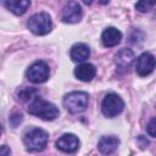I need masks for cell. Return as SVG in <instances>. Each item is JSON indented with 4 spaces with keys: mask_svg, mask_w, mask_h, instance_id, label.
<instances>
[{
    "mask_svg": "<svg viewBox=\"0 0 156 156\" xmlns=\"http://www.w3.org/2000/svg\"><path fill=\"white\" fill-rule=\"evenodd\" d=\"M28 112L30 115L40 117L41 119H45V121H54L60 115L58 108L54 104H51L39 96H37L32 100V102L28 106Z\"/></svg>",
    "mask_w": 156,
    "mask_h": 156,
    "instance_id": "cell-1",
    "label": "cell"
},
{
    "mask_svg": "<svg viewBox=\"0 0 156 156\" xmlns=\"http://www.w3.org/2000/svg\"><path fill=\"white\" fill-rule=\"evenodd\" d=\"M48 139H49V135L45 130L40 128H32L24 134L23 143L28 151L37 152L45 149L48 144Z\"/></svg>",
    "mask_w": 156,
    "mask_h": 156,
    "instance_id": "cell-2",
    "label": "cell"
},
{
    "mask_svg": "<svg viewBox=\"0 0 156 156\" xmlns=\"http://www.w3.org/2000/svg\"><path fill=\"white\" fill-rule=\"evenodd\" d=\"M89 96L84 91H72L63 98V106L71 113H79L88 106Z\"/></svg>",
    "mask_w": 156,
    "mask_h": 156,
    "instance_id": "cell-3",
    "label": "cell"
},
{
    "mask_svg": "<svg viewBox=\"0 0 156 156\" xmlns=\"http://www.w3.org/2000/svg\"><path fill=\"white\" fill-rule=\"evenodd\" d=\"M28 28L29 30L35 35H45L48 34L52 28L51 18L45 12H39L33 15L28 20Z\"/></svg>",
    "mask_w": 156,
    "mask_h": 156,
    "instance_id": "cell-4",
    "label": "cell"
},
{
    "mask_svg": "<svg viewBox=\"0 0 156 156\" xmlns=\"http://www.w3.org/2000/svg\"><path fill=\"white\" fill-rule=\"evenodd\" d=\"M123 108H124L123 100L115 93L107 94L101 102V111H102L104 116L108 117V118L118 116L123 111Z\"/></svg>",
    "mask_w": 156,
    "mask_h": 156,
    "instance_id": "cell-5",
    "label": "cell"
},
{
    "mask_svg": "<svg viewBox=\"0 0 156 156\" xmlns=\"http://www.w3.org/2000/svg\"><path fill=\"white\" fill-rule=\"evenodd\" d=\"M26 74H27V78L29 82H32L34 84H40L49 79L50 69H49V66L46 62L35 61L29 66Z\"/></svg>",
    "mask_w": 156,
    "mask_h": 156,
    "instance_id": "cell-6",
    "label": "cell"
},
{
    "mask_svg": "<svg viewBox=\"0 0 156 156\" xmlns=\"http://www.w3.org/2000/svg\"><path fill=\"white\" fill-rule=\"evenodd\" d=\"M82 16H83L82 7L74 0L68 1L63 6L62 13H61V18L65 23H77L82 20Z\"/></svg>",
    "mask_w": 156,
    "mask_h": 156,
    "instance_id": "cell-7",
    "label": "cell"
},
{
    "mask_svg": "<svg viewBox=\"0 0 156 156\" xmlns=\"http://www.w3.org/2000/svg\"><path fill=\"white\" fill-rule=\"evenodd\" d=\"M155 68V57L150 52H144L136 58L135 71L140 77L149 76Z\"/></svg>",
    "mask_w": 156,
    "mask_h": 156,
    "instance_id": "cell-8",
    "label": "cell"
},
{
    "mask_svg": "<svg viewBox=\"0 0 156 156\" xmlns=\"http://www.w3.org/2000/svg\"><path fill=\"white\" fill-rule=\"evenodd\" d=\"M56 147L63 152H74L79 147V139L72 133H66L56 140Z\"/></svg>",
    "mask_w": 156,
    "mask_h": 156,
    "instance_id": "cell-9",
    "label": "cell"
},
{
    "mask_svg": "<svg viewBox=\"0 0 156 156\" xmlns=\"http://www.w3.org/2000/svg\"><path fill=\"white\" fill-rule=\"evenodd\" d=\"M121 39H122V33L115 27L106 28L101 34V41L106 48L116 46L117 44L121 43Z\"/></svg>",
    "mask_w": 156,
    "mask_h": 156,
    "instance_id": "cell-10",
    "label": "cell"
},
{
    "mask_svg": "<svg viewBox=\"0 0 156 156\" xmlns=\"http://www.w3.org/2000/svg\"><path fill=\"white\" fill-rule=\"evenodd\" d=\"M134 61V52L130 49H122L115 56V62L117 67L122 71H127Z\"/></svg>",
    "mask_w": 156,
    "mask_h": 156,
    "instance_id": "cell-11",
    "label": "cell"
},
{
    "mask_svg": "<svg viewBox=\"0 0 156 156\" xmlns=\"http://www.w3.org/2000/svg\"><path fill=\"white\" fill-rule=\"evenodd\" d=\"M119 145V139L113 136V135H108V136H102L99 143H98V149L101 154L104 155H108L112 154L117 150Z\"/></svg>",
    "mask_w": 156,
    "mask_h": 156,
    "instance_id": "cell-12",
    "label": "cell"
},
{
    "mask_svg": "<svg viewBox=\"0 0 156 156\" xmlns=\"http://www.w3.org/2000/svg\"><path fill=\"white\" fill-rule=\"evenodd\" d=\"M96 74V68L91 63H80L74 68V76L82 82H90Z\"/></svg>",
    "mask_w": 156,
    "mask_h": 156,
    "instance_id": "cell-13",
    "label": "cell"
},
{
    "mask_svg": "<svg viewBox=\"0 0 156 156\" xmlns=\"http://www.w3.org/2000/svg\"><path fill=\"white\" fill-rule=\"evenodd\" d=\"M69 56L74 62H84L90 56V49L84 43H77L71 48Z\"/></svg>",
    "mask_w": 156,
    "mask_h": 156,
    "instance_id": "cell-14",
    "label": "cell"
},
{
    "mask_svg": "<svg viewBox=\"0 0 156 156\" xmlns=\"http://www.w3.org/2000/svg\"><path fill=\"white\" fill-rule=\"evenodd\" d=\"M4 5L12 13L21 16L28 10L30 5V0H4Z\"/></svg>",
    "mask_w": 156,
    "mask_h": 156,
    "instance_id": "cell-15",
    "label": "cell"
},
{
    "mask_svg": "<svg viewBox=\"0 0 156 156\" xmlns=\"http://www.w3.org/2000/svg\"><path fill=\"white\" fill-rule=\"evenodd\" d=\"M155 6V0H139L135 5V9L140 12H147Z\"/></svg>",
    "mask_w": 156,
    "mask_h": 156,
    "instance_id": "cell-16",
    "label": "cell"
},
{
    "mask_svg": "<svg viewBox=\"0 0 156 156\" xmlns=\"http://www.w3.org/2000/svg\"><path fill=\"white\" fill-rule=\"evenodd\" d=\"M37 94V90L35 89H32V88H23L18 91V96L21 100L23 101H27V100H33L34 99V95Z\"/></svg>",
    "mask_w": 156,
    "mask_h": 156,
    "instance_id": "cell-17",
    "label": "cell"
},
{
    "mask_svg": "<svg viewBox=\"0 0 156 156\" xmlns=\"http://www.w3.org/2000/svg\"><path fill=\"white\" fill-rule=\"evenodd\" d=\"M155 129H156V122H155V118H151L150 122L146 126V130L150 134V136H155L156 135V130Z\"/></svg>",
    "mask_w": 156,
    "mask_h": 156,
    "instance_id": "cell-18",
    "label": "cell"
},
{
    "mask_svg": "<svg viewBox=\"0 0 156 156\" xmlns=\"http://www.w3.org/2000/svg\"><path fill=\"white\" fill-rule=\"evenodd\" d=\"M21 121H22V115H21V113H15V115H12V116L10 117V123H11L13 127H16Z\"/></svg>",
    "mask_w": 156,
    "mask_h": 156,
    "instance_id": "cell-19",
    "label": "cell"
},
{
    "mask_svg": "<svg viewBox=\"0 0 156 156\" xmlns=\"http://www.w3.org/2000/svg\"><path fill=\"white\" fill-rule=\"evenodd\" d=\"M10 154H11V150L6 145L0 146V155H10Z\"/></svg>",
    "mask_w": 156,
    "mask_h": 156,
    "instance_id": "cell-20",
    "label": "cell"
},
{
    "mask_svg": "<svg viewBox=\"0 0 156 156\" xmlns=\"http://www.w3.org/2000/svg\"><path fill=\"white\" fill-rule=\"evenodd\" d=\"M93 1H94V0H83V2H84L85 5H91Z\"/></svg>",
    "mask_w": 156,
    "mask_h": 156,
    "instance_id": "cell-21",
    "label": "cell"
},
{
    "mask_svg": "<svg viewBox=\"0 0 156 156\" xmlns=\"http://www.w3.org/2000/svg\"><path fill=\"white\" fill-rule=\"evenodd\" d=\"M99 2H100L101 5H106V4L110 2V0H99Z\"/></svg>",
    "mask_w": 156,
    "mask_h": 156,
    "instance_id": "cell-22",
    "label": "cell"
},
{
    "mask_svg": "<svg viewBox=\"0 0 156 156\" xmlns=\"http://www.w3.org/2000/svg\"><path fill=\"white\" fill-rule=\"evenodd\" d=\"M1 133H2V128H1V124H0V135H1Z\"/></svg>",
    "mask_w": 156,
    "mask_h": 156,
    "instance_id": "cell-23",
    "label": "cell"
}]
</instances>
